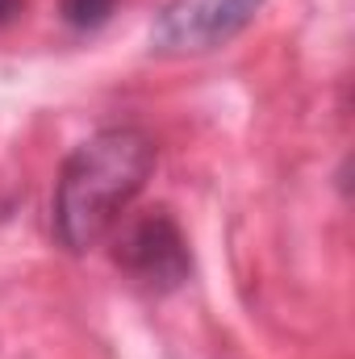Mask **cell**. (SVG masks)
Masks as SVG:
<instances>
[{
    "instance_id": "7a4b0ae2",
    "label": "cell",
    "mask_w": 355,
    "mask_h": 359,
    "mask_svg": "<svg viewBox=\"0 0 355 359\" xmlns=\"http://www.w3.org/2000/svg\"><path fill=\"white\" fill-rule=\"evenodd\" d=\"M113 264L142 292L168 297V292L184 288L192 276V251H188V238L172 217V209L155 205V209L121 222V230L113 238Z\"/></svg>"
},
{
    "instance_id": "277c9868",
    "label": "cell",
    "mask_w": 355,
    "mask_h": 359,
    "mask_svg": "<svg viewBox=\"0 0 355 359\" xmlns=\"http://www.w3.org/2000/svg\"><path fill=\"white\" fill-rule=\"evenodd\" d=\"M117 13V0H59V17L67 29L76 34H96L113 21Z\"/></svg>"
},
{
    "instance_id": "3957f363",
    "label": "cell",
    "mask_w": 355,
    "mask_h": 359,
    "mask_svg": "<svg viewBox=\"0 0 355 359\" xmlns=\"http://www.w3.org/2000/svg\"><path fill=\"white\" fill-rule=\"evenodd\" d=\"M264 0H168L151 21V55L188 59L234 42Z\"/></svg>"
},
{
    "instance_id": "6da1fadb",
    "label": "cell",
    "mask_w": 355,
    "mask_h": 359,
    "mask_svg": "<svg viewBox=\"0 0 355 359\" xmlns=\"http://www.w3.org/2000/svg\"><path fill=\"white\" fill-rule=\"evenodd\" d=\"M159 147L142 126H105L88 134L59 168L51 196V230L67 255L92 251L117 230L155 172Z\"/></svg>"
},
{
    "instance_id": "5b68a950",
    "label": "cell",
    "mask_w": 355,
    "mask_h": 359,
    "mask_svg": "<svg viewBox=\"0 0 355 359\" xmlns=\"http://www.w3.org/2000/svg\"><path fill=\"white\" fill-rule=\"evenodd\" d=\"M21 8H25V0H0V25H13L21 17Z\"/></svg>"
}]
</instances>
